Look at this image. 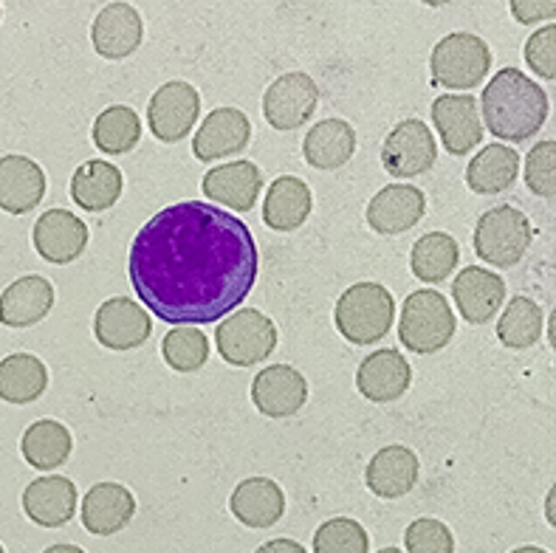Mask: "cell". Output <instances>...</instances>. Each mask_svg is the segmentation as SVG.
I'll list each match as a JSON object with an SVG mask.
<instances>
[{
  "instance_id": "cell-1",
  "label": "cell",
  "mask_w": 556,
  "mask_h": 553,
  "mask_svg": "<svg viewBox=\"0 0 556 553\" xmlns=\"http://www.w3.org/2000/svg\"><path fill=\"white\" fill-rule=\"evenodd\" d=\"M261 254L240 217L215 203L181 201L155 212L130 243L136 297L162 323L198 328L243 305Z\"/></svg>"
},
{
  "instance_id": "cell-2",
  "label": "cell",
  "mask_w": 556,
  "mask_h": 553,
  "mask_svg": "<svg viewBox=\"0 0 556 553\" xmlns=\"http://www.w3.org/2000/svg\"><path fill=\"white\" fill-rule=\"evenodd\" d=\"M478 108L492 136L503 141H529L548 120V93L520 68H503L486 83ZM483 127V130H486Z\"/></svg>"
},
{
  "instance_id": "cell-3",
  "label": "cell",
  "mask_w": 556,
  "mask_h": 553,
  "mask_svg": "<svg viewBox=\"0 0 556 553\" xmlns=\"http://www.w3.org/2000/svg\"><path fill=\"white\" fill-rule=\"evenodd\" d=\"M395 319V300L379 282H356L345 288L333 309L337 330L353 344H374L388 337Z\"/></svg>"
},
{
  "instance_id": "cell-4",
  "label": "cell",
  "mask_w": 556,
  "mask_h": 553,
  "mask_svg": "<svg viewBox=\"0 0 556 553\" xmlns=\"http://www.w3.org/2000/svg\"><path fill=\"white\" fill-rule=\"evenodd\" d=\"M458 330L455 311L441 291L421 288L404 300L402 323H399V339L409 353L427 356V353L444 351Z\"/></svg>"
},
{
  "instance_id": "cell-5",
  "label": "cell",
  "mask_w": 556,
  "mask_h": 553,
  "mask_svg": "<svg viewBox=\"0 0 556 553\" xmlns=\"http://www.w3.org/2000/svg\"><path fill=\"white\" fill-rule=\"evenodd\" d=\"M492 68V49L486 40L469 32H452L435 42L430 56L432 85L452 91H472Z\"/></svg>"
},
{
  "instance_id": "cell-6",
  "label": "cell",
  "mask_w": 556,
  "mask_h": 553,
  "mask_svg": "<svg viewBox=\"0 0 556 553\" xmlns=\"http://www.w3.org/2000/svg\"><path fill=\"white\" fill-rule=\"evenodd\" d=\"M531 240H534V226L529 215L508 203L483 212L475 226V252L483 263L497 268H511L520 263L529 252Z\"/></svg>"
},
{
  "instance_id": "cell-7",
  "label": "cell",
  "mask_w": 556,
  "mask_h": 553,
  "mask_svg": "<svg viewBox=\"0 0 556 553\" xmlns=\"http://www.w3.org/2000/svg\"><path fill=\"white\" fill-rule=\"evenodd\" d=\"M220 359L232 367H252L266 362L277 348V325L257 309H238L220 319L215 330Z\"/></svg>"
},
{
  "instance_id": "cell-8",
  "label": "cell",
  "mask_w": 556,
  "mask_h": 553,
  "mask_svg": "<svg viewBox=\"0 0 556 553\" xmlns=\"http://www.w3.org/2000/svg\"><path fill=\"white\" fill-rule=\"evenodd\" d=\"M319 105V85L303 71H289L266 88L263 116L275 130H296L308 125Z\"/></svg>"
},
{
  "instance_id": "cell-9",
  "label": "cell",
  "mask_w": 556,
  "mask_h": 553,
  "mask_svg": "<svg viewBox=\"0 0 556 553\" xmlns=\"http://www.w3.org/2000/svg\"><path fill=\"white\" fill-rule=\"evenodd\" d=\"M438 159L435 136L421 120H404L393 127L381 148V167L393 178H416Z\"/></svg>"
},
{
  "instance_id": "cell-10",
  "label": "cell",
  "mask_w": 556,
  "mask_h": 553,
  "mask_svg": "<svg viewBox=\"0 0 556 553\" xmlns=\"http://www.w3.org/2000/svg\"><path fill=\"white\" fill-rule=\"evenodd\" d=\"M198 113H201L198 88H192L190 83H181V79H173V83H164L150 99V130L159 141L173 144V141H181L190 136L198 122Z\"/></svg>"
},
{
  "instance_id": "cell-11",
  "label": "cell",
  "mask_w": 556,
  "mask_h": 553,
  "mask_svg": "<svg viewBox=\"0 0 556 553\" xmlns=\"http://www.w3.org/2000/svg\"><path fill=\"white\" fill-rule=\"evenodd\" d=\"M93 334H97V342L108 351H134L150 339L153 319L130 297H111L97 309Z\"/></svg>"
},
{
  "instance_id": "cell-12",
  "label": "cell",
  "mask_w": 556,
  "mask_h": 553,
  "mask_svg": "<svg viewBox=\"0 0 556 553\" xmlns=\"http://www.w3.org/2000/svg\"><path fill=\"white\" fill-rule=\"evenodd\" d=\"M432 125L438 127L446 153L466 155L483 139L478 99L472 93H446L432 102Z\"/></svg>"
},
{
  "instance_id": "cell-13",
  "label": "cell",
  "mask_w": 556,
  "mask_h": 553,
  "mask_svg": "<svg viewBox=\"0 0 556 553\" xmlns=\"http://www.w3.org/2000/svg\"><path fill=\"white\" fill-rule=\"evenodd\" d=\"M31 243L46 263L68 266L88 246V226L74 212L49 210L37 217L35 229H31Z\"/></svg>"
},
{
  "instance_id": "cell-14",
  "label": "cell",
  "mask_w": 556,
  "mask_h": 553,
  "mask_svg": "<svg viewBox=\"0 0 556 553\" xmlns=\"http://www.w3.org/2000/svg\"><path fill=\"white\" fill-rule=\"evenodd\" d=\"M252 401L266 418H289L308 401V381L296 367L268 365L254 376Z\"/></svg>"
},
{
  "instance_id": "cell-15",
  "label": "cell",
  "mask_w": 556,
  "mask_h": 553,
  "mask_svg": "<svg viewBox=\"0 0 556 553\" xmlns=\"http://www.w3.org/2000/svg\"><path fill=\"white\" fill-rule=\"evenodd\" d=\"M249 139H252V122L247 120V113L238 108H218L198 127V136L192 139V155L198 162H218L226 155L247 150Z\"/></svg>"
},
{
  "instance_id": "cell-16",
  "label": "cell",
  "mask_w": 556,
  "mask_h": 553,
  "mask_svg": "<svg viewBox=\"0 0 556 553\" xmlns=\"http://www.w3.org/2000/svg\"><path fill=\"white\" fill-rule=\"evenodd\" d=\"M427 212V198L413 184L381 187L367 203V226L379 235H402L418 224Z\"/></svg>"
},
{
  "instance_id": "cell-17",
  "label": "cell",
  "mask_w": 556,
  "mask_h": 553,
  "mask_svg": "<svg viewBox=\"0 0 556 553\" xmlns=\"http://www.w3.org/2000/svg\"><path fill=\"white\" fill-rule=\"evenodd\" d=\"M409 381H413V367L395 348L367 353L356 370V390L376 404L402 399L409 390Z\"/></svg>"
},
{
  "instance_id": "cell-18",
  "label": "cell",
  "mask_w": 556,
  "mask_h": 553,
  "mask_svg": "<svg viewBox=\"0 0 556 553\" xmlns=\"http://www.w3.org/2000/svg\"><path fill=\"white\" fill-rule=\"evenodd\" d=\"M452 300L469 325H486L506 300V282L483 266H469L452 282Z\"/></svg>"
},
{
  "instance_id": "cell-19",
  "label": "cell",
  "mask_w": 556,
  "mask_h": 553,
  "mask_svg": "<svg viewBox=\"0 0 556 553\" xmlns=\"http://www.w3.org/2000/svg\"><path fill=\"white\" fill-rule=\"evenodd\" d=\"M418 475H421V463H418L416 452L402 443H393L370 457L365 469V483L376 498L399 500L416 489Z\"/></svg>"
},
{
  "instance_id": "cell-20",
  "label": "cell",
  "mask_w": 556,
  "mask_h": 553,
  "mask_svg": "<svg viewBox=\"0 0 556 553\" xmlns=\"http://www.w3.org/2000/svg\"><path fill=\"white\" fill-rule=\"evenodd\" d=\"M23 512L40 528H60L77 514V486L63 475L37 477L23 491Z\"/></svg>"
},
{
  "instance_id": "cell-21",
  "label": "cell",
  "mask_w": 556,
  "mask_h": 553,
  "mask_svg": "<svg viewBox=\"0 0 556 553\" xmlns=\"http://www.w3.org/2000/svg\"><path fill=\"white\" fill-rule=\"evenodd\" d=\"M141 14L130 3H108L99 9L91 26L93 49L105 60H125L141 46Z\"/></svg>"
},
{
  "instance_id": "cell-22",
  "label": "cell",
  "mask_w": 556,
  "mask_h": 553,
  "mask_svg": "<svg viewBox=\"0 0 556 553\" xmlns=\"http://www.w3.org/2000/svg\"><path fill=\"white\" fill-rule=\"evenodd\" d=\"M54 309V286L40 274H28L3 288L0 294V325L7 328H31L42 323Z\"/></svg>"
},
{
  "instance_id": "cell-23",
  "label": "cell",
  "mask_w": 556,
  "mask_h": 553,
  "mask_svg": "<svg viewBox=\"0 0 556 553\" xmlns=\"http://www.w3.org/2000/svg\"><path fill=\"white\" fill-rule=\"evenodd\" d=\"M46 198V173L28 155L0 159V210L9 215H26Z\"/></svg>"
},
{
  "instance_id": "cell-24",
  "label": "cell",
  "mask_w": 556,
  "mask_h": 553,
  "mask_svg": "<svg viewBox=\"0 0 556 553\" xmlns=\"http://www.w3.org/2000/svg\"><path fill=\"white\" fill-rule=\"evenodd\" d=\"M136 498L122 483H97L83 500V526L93 537H111L134 519Z\"/></svg>"
},
{
  "instance_id": "cell-25",
  "label": "cell",
  "mask_w": 556,
  "mask_h": 553,
  "mask_svg": "<svg viewBox=\"0 0 556 553\" xmlns=\"http://www.w3.org/2000/svg\"><path fill=\"white\" fill-rule=\"evenodd\" d=\"M229 512L247 528H271L286 514V494L271 477H247L235 486Z\"/></svg>"
},
{
  "instance_id": "cell-26",
  "label": "cell",
  "mask_w": 556,
  "mask_h": 553,
  "mask_svg": "<svg viewBox=\"0 0 556 553\" xmlns=\"http://www.w3.org/2000/svg\"><path fill=\"white\" fill-rule=\"evenodd\" d=\"M263 189V173L257 164L240 159V162L212 167L204 176V196L224 203L235 212H249L257 203Z\"/></svg>"
},
{
  "instance_id": "cell-27",
  "label": "cell",
  "mask_w": 556,
  "mask_h": 553,
  "mask_svg": "<svg viewBox=\"0 0 556 553\" xmlns=\"http://www.w3.org/2000/svg\"><path fill=\"white\" fill-rule=\"evenodd\" d=\"M314 210V196L308 184L296 176H280L266 189L263 221L268 229L294 231L305 224Z\"/></svg>"
},
{
  "instance_id": "cell-28",
  "label": "cell",
  "mask_w": 556,
  "mask_h": 553,
  "mask_svg": "<svg viewBox=\"0 0 556 553\" xmlns=\"http://www.w3.org/2000/svg\"><path fill=\"white\" fill-rule=\"evenodd\" d=\"M353 153H356V130L345 120L317 122L303 139L305 162L323 173L345 167Z\"/></svg>"
},
{
  "instance_id": "cell-29",
  "label": "cell",
  "mask_w": 556,
  "mask_h": 553,
  "mask_svg": "<svg viewBox=\"0 0 556 553\" xmlns=\"http://www.w3.org/2000/svg\"><path fill=\"white\" fill-rule=\"evenodd\" d=\"M125 178L122 169L113 164L102 162V159H91V162L79 164L71 176V198L85 212H105L113 203L119 201Z\"/></svg>"
},
{
  "instance_id": "cell-30",
  "label": "cell",
  "mask_w": 556,
  "mask_h": 553,
  "mask_svg": "<svg viewBox=\"0 0 556 553\" xmlns=\"http://www.w3.org/2000/svg\"><path fill=\"white\" fill-rule=\"evenodd\" d=\"M520 176V153L508 144H489L466 167V184L478 196H501Z\"/></svg>"
},
{
  "instance_id": "cell-31",
  "label": "cell",
  "mask_w": 556,
  "mask_h": 553,
  "mask_svg": "<svg viewBox=\"0 0 556 553\" xmlns=\"http://www.w3.org/2000/svg\"><path fill=\"white\" fill-rule=\"evenodd\" d=\"M71 449H74V438H71L68 427L54 418L35 420L23 432L21 441L23 457L37 472H51L56 466H63L71 457Z\"/></svg>"
},
{
  "instance_id": "cell-32",
  "label": "cell",
  "mask_w": 556,
  "mask_h": 553,
  "mask_svg": "<svg viewBox=\"0 0 556 553\" xmlns=\"http://www.w3.org/2000/svg\"><path fill=\"white\" fill-rule=\"evenodd\" d=\"M49 387V367L31 353H12L0 362V399L7 404H31Z\"/></svg>"
},
{
  "instance_id": "cell-33",
  "label": "cell",
  "mask_w": 556,
  "mask_h": 553,
  "mask_svg": "<svg viewBox=\"0 0 556 553\" xmlns=\"http://www.w3.org/2000/svg\"><path fill=\"white\" fill-rule=\"evenodd\" d=\"M458 240L446 235V231H427L424 238H418L413 243V252H409V268L427 286L444 282L458 268Z\"/></svg>"
},
{
  "instance_id": "cell-34",
  "label": "cell",
  "mask_w": 556,
  "mask_h": 553,
  "mask_svg": "<svg viewBox=\"0 0 556 553\" xmlns=\"http://www.w3.org/2000/svg\"><path fill=\"white\" fill-rule=\"evenodd\" d=\"M141 120L130 105H111L93 122V144L108 155H122L139 144Z\"/></svg>"
},
{
  "instance_id": "cell-35",
  "label": "cell",
  "mask_w": 556,
  "mask_h": 553,
  "mask_svg": "<svg viewBox=\"0 0 556 553\" xmlns=\"http://www.w3.org/2000/svg\"><path fill=\"white\" fill-rule=\"evenodd\" d=\"M543 337V309L531 297H515L497 323V339L511 351L534 348Z\"/></svg>"
},
{
  "instance_id": "cell-36",
  "label": "cell",
  "mask_w": 556,
  "mask_h": 553,
  "mask_svg": "<svg viewBox=\"0 0 556 553\" xmlns=\"http://www.w3.org/2000/svg\"><path fill=\"white\" fill-rule=\"evenodd\" d=\"M162 353L164 362L176 373H195L210 359V339L198 328H176L164 337Z\"/></svg>"
},
{
  "instance_id": "cell-37",
  "label": "cell",
  "mask_w": 556,
  "mask_h": 553,
  "mask_svg": "<svg viewBox=\"0 0 556 553\" xmlns=\"http://www.w3.org/2000/svg\"><path fill=\"white\" fill-rule=\"evenodd\" d=\"M370 537L362 523L351 517H333L314 533V553H367Z\"/></svg>"
},
{
  "instance_id": "cell-38",
  "label": "cell",
  "mask_w": 556,
  "mask_h": 553,
  "mask_svg": "<svg viewBox=\"0 0 556 553\" xmlns=\"http://www.w3.org/2000/svg\"><path fill=\"white\" fill-rule=\"evenodd\" d=\"M404 548L407 553H455V537L441 519L421 517L413 519L404 531Z\"/></svg>"
},
{
  "instance_id": "cell-39",
  "label": "cell",
  "mask_w": 556,
  "mask_h": 553,
  "mask_svg": "<svg viewBox=\"0 0 556 553\" xmlns=\"http://www.w3.org/2000/svg\"><path fill=\"white\" fill-rule=\"evenodd\" d=\"M554 141H536L526 155V184L534 196L554 198L556 178H554Z\"/></svg>"
},
{
  "instance_id": "cell-40",
  "label": "cell",
  "mask_w": 556,
  "mask_h": 553,
  "mask_svg": "<svg viewBox=\"0 0 556 553\" xmlns=\"http://www.w3.org/2000/svg\"><path fill=\"white\" fill-rule=\"evenodd\" d=\"M526 63L536 77L554 79L556 77V26L548 23L545 28H536L534 35L526 40Z\"/></svg>"
},
{
  "instance_id": "cell-41",
  "label": "cell",
  "mask_w": 556,
  "mask_h": 553,
  "mask_svg": "<svg viewBox=\"0 0 556 553\" xmlns=\"http://www.w3.org/2000/svg\"><path fill=\"white\" fill-rule=\"evenodd\" d=\"M511 14L520 23H540L554 21L556 17V0H515L511 3Z\"/></svg>"
},
{
  "instance_id": "cell-42",
  "label": "cell",
  "mask_w": 556,
  "mask_h": 553,
  "mask_svg": "<svg viewBox=\"0 0 556 553\" xmlns=\"http://www.w3.org/2000/svg\"><path fill=\"white\" fill-rule=\"evenodd\" d=\"M254 553H308L300 542L294 540H271L266 545H261Z\"/></svg>"
},
{
  "instance_id": "cell-43",
  "label": "cell",
  "mask_w": 556,
  "mask_h": 553,
  "mask_svg": "<svg viewBox=\"0 0 556 553\" xmlns=\"http://www.w3.org/2000/svg\"><path fill=\"white\" fill-rule=\"evenodd\" d=\"M42 553H85V551L79 545H51V548H46Z\"/></svg>"
},
{
  "instance_id": "cell-44",
  "label": "cell",
  "mask_w": 556,
  "mask_h": 553,
  "mask_svg": "<svg viewBox=\"0 0 556 553\" xmlns=\"http://www.w3.org/2000/svg\"><path fill=\"white\" fill-rule=\"evenodd\" d=\"M511 553H548V551H543V548H536V545H526V548H515Z\"/></svg>"
},
{
  "instance_id": "cell-45",
  "label": "cell",
  "mask_w": 556,
  "mask_h": 553,
  "mask_svg": "<svg viewBox=\"0 0 556 553\" xmlns=\"http://www.w3.org/2000/svg\"><path fill=\"white\" fill-rule=\"evenodd\" d=\"M379 553H402V551H399V548H381Z\"/></svg>"
},
{
  "instance_id": "cell-46",
  "label": "cell",
  "mask_w": 556,
  "mask_h": 553,
  "mask_svg": "<svg viewBox=\"0 0 556 553\" xmlns=\"http://www.w3.org/2000/svg\"><path fill=\"white\" fill-rule=\"evenodd\" d=\"M0 553H7V551H3V545H0Z\"/></svg>"
},
{
  "instance_id": "cell-47",
  "label": "cell",
  "mask_w": 556,
  "mask_h": 553,
  "mask_svg": "<svg viewBox=\"0 0 556 553\" xmlns=\"http://www.w3.org/2000/svg\"><path fill=\"white\" fill-rule=\"evenodd\" d=\"M0 12H3V9H0Z\"/></svg>"
}]
</instances>
